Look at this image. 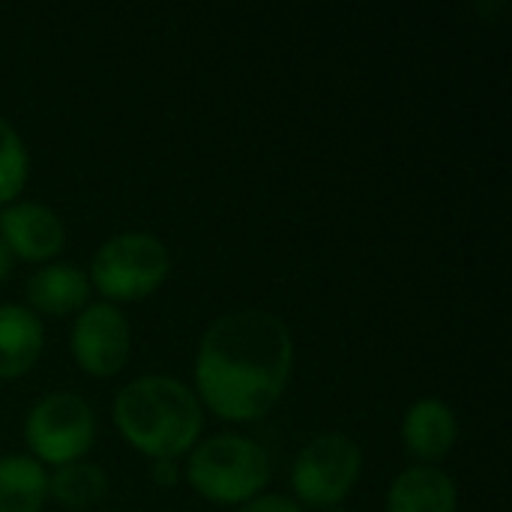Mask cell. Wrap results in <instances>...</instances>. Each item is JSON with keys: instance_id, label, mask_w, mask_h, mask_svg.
<instances>
[{"instance_id": "cell-8", "label": "cell", "mask_w": 512, "mask_h": 512, "mask_svg": "<svg viewBox=\"0 0 512 512\" xmlns=\"http://www.w3.org/2000/svg\"><path fill=\"white\" fill-rule=\"evenodd\" d=\"M0 240L24 261H51L66 243V228L48 204L12 201L0 207Z\"/></svg>"}, {"instance_id": "cell-12", "label": "cell", "mask_w": 512, "mask_h": 512, "mask_svg": "<svg viewBox=\"0 0 512 512\" xmlns=\"http://www.w3.org/2000/svg\"><path fill=\"white\" fill-rule=\"evenodd\" d=\"M45 345V327L21 303H0V378L27 375Z\"/></svg>"}, {"instance_id": "cell-10", "label": "cell", "mask_w": 512, "mask_h": 512, "mask_svg": "<svg viewBox=\"0 0 512 512\" xmlns=\"http://www.w3.org/2000/svg\"><path fill=\"white\" fill-rule=\"evenodd\" d=\"M459 489L438 465H414L387 489V512H456Z\"/></svg>"}, {"instance_id": "cell-5", "label": "cell", "mask_w": 512, "mask_h": 512, "mask_svg": "<svg viewBox=\"0 0 512 512\" xmlns=\"http://www.w3.org/2000/svg\"><path fill=\"white\" fill-rule=\"evenodd\" d=\"M96 438V414L87 399L69 390L42 396L24 420V441L39 465L78 462Z\"/></svg>"}, {"instance_id": "cell-3", "label": "cell", "mask_w": 512, "mask_h": 512, "mask_svg": "<svg viewBox=\"0 0 512 512\" xmlns=\"http://www.w3.org/2000/svg\"><path fill=\"white\" fill-rule=\"evenodd\" d=\"M186 480L213 504H246L267 486L270 456L246 435H213L189 450Z\"/></svg>"}, {"instance_id": "cell-9", "label": "cell", "mask_w": 512, "mask_h": 512, "mask_svg": "<svg viewBox=\"0 0 512 512\" xmlns=\"http://www.w3.org/2000/svg\"><path fill=\"white\" fill-rule=\"evenodd\" d=\"M459 438V420L456 411L435 396L417 399L402 420V441L420 465L441 462Z\"/></svg>"}, {"instance_id": "cell-4", "label": "cell", "mask_w": 512, "mask_h": 512, "mask_svg": "<svg viewBox=\"0 0 512 512\" xmlns=\"http://www.w3.org/2000/svg\"><path fill=\"white\" fill-rule=\"evenodd\" d=\"M171 273L168 246L150 231H123L108 237L90 261V288L105 303L141 300L153 294Z\"/></svg>"}, {"instance_id": "cell-13", "label": "cell", "mask_w": 512, "mask_h": 512, "mask_svg": "<svg viewBox=\"0 0 512 512\" xmlns=\"http://www.w3.org/2000/svg\"><path fill=\"white\" fill-rule=\"evenodd\" d=\"M48 498V474L33 456H0V512H39Z\"/></svg>"}, {"instance_id": "cell-17", "label": "cell", "mask_w": 512, "mask_h": 512, "mask_svg": "<svg viewBox=\"0 0 512 512\" xmlns=\"http://www.w3.org/2000/svg\"><path fill=\"white\" fill-rule=\"evenodd\" d=\"M150 477H153L156 486L171 489V486H177V480H180V468H177L174 459H153V462H150Z\"/></svg>"}, {"instance_id": "cell-18", "label": "cell", "mask_w": 512, "mask_h": 512, "mask_svg": "<svg viewBox=\"0 0 512 512\" xmlns=\"http://www.w3.org/2000/svg\"><path fill=\"white\" fill-rule=\"evenodd\" d=\"M12 273V252L6 249V243L0 240V282Z\"/></svg>"}, {"instance_id": "cell-14", "label": "cell", "mask_w": 512, "mask_h": 512, "mask_svg": "<svg viewBox=\"0 0 512 512\" xmlns=\"http://www.w3.org/2000/svg\"><path fill=\"white\" fill-rule=\"evenodd\" d=\"M48 495H54L57 504L66 507V510L93 507L108 495V474L99 465L84 462V459L60 465L48 477Z\"/></svg>"}, {"instance_id": "cell-1", "label": "cell", "mask_w": 512, "mask_h": 512, "mask_svg": "<svg viewBox=\"0 0 512 512\" xmlns=\"http://www.w3.org/2000/svg\"><path fill=\"white\" fill-rule=\"evenodd\" d=\"M294 339L282 318L240 309L216 318L195 357V396L228 423L261 420L285 393Z\"/></svg>"}, {"instance_id": "cell-6", "label": "cell", "mask_w": 512, "mask_h": 512, "mask_svg": "<svg viewBox=\"0 0 512 512\" xmlns=\"http://www.w3.org/2000/svg\"><path fill=\"white\" fill-rule=\"evenodd\" d=\"M360 471L363 450L357 447V441L342 432H324L300 450L291 468V489L300 504L333 510L351 495Z\"/></svg>"}, {"instance_id": "cell-11", "label": "cell", "mask_w": 512, "mask_h": 512, "mask_svg": "<svg viewBox=\"0 0 512 512\" xmlns=\"http://www.w3.org/2000/svg\"><path fill=\"white\" fill-rule=\"evenodd\" d=\"M27 309L36 315L66 318L87 306L90 297V279L75 264H45L33 270V276L24 285Z\"/></svg>"}, {"instance_id": "cell-16", "label": "cell", "mask_w": 512, "mask_h": 512, "mask_svg": "<svg viewBox=\"0 0 512 512\" xmlns=\"http://www.w3.org/2000/svg\"><path fill=\"white\" fill-rule=\"evenodd\" d=\"M237 512H303V507L288 495H255L252 501L240 504Z\"/></svg>"}, {"instance_id": "cell-7", "label": "cell", "mask_w": 512, "mask_h": 512, "mask_svg": "<svg viewBox=\"0 0 512 512\" xmlns=\"http://www.w3.org/2000/svg\"><path fill=\"white\" fill-rule=\"evenodd\" d=\"M69 348L84 372L96 378L117 375L132 351V330L126 315L105 300L87 303L72 324Z\"/></svg>"}, {"instance_id": "cell-15", "label": "cell", "mask_w": 512, "mask_h": 512, "mask_svg": "<svg viewBox=\"0 0 512 512\" xmlns=\"http://www.w3.org/2000/svg\"><path fill=\"white\" fill-rule=\"evenodd\" d=\"M27 171H30L27 147L21 135L9 126V120L0 117V207L15 201V195L27 183Z\"/></svg>"}, {"instance_id": "cell-19", "label": "cell", "mask_w": 512, "mask_h": 512, "mask_svg": "<svg viewBox=\"0 0 512 512\" xmlns=\"http://www.w3.org/2000/svg\"><path fill=\"white\" fill-rule=\"evenodd\" d=\"M327 512H348V510H339V507H333V510H327Z\"/></svg>"}, {"instance_id": "cell-2", "label": "cell", "mask_w": 512, "mask_h": 512, "mask_svg": "<svg viewBox=\"0 0 512 512\" xmlns=\"http://www.w3.org/2000/svg\"><path fill=\"white\" fill-rule=\"evenodd\" d=\"M114 426L150 459L189 456L204 429V408L192 387L171 375H141L114 396Z\"/></svg>"}]
</instances>
